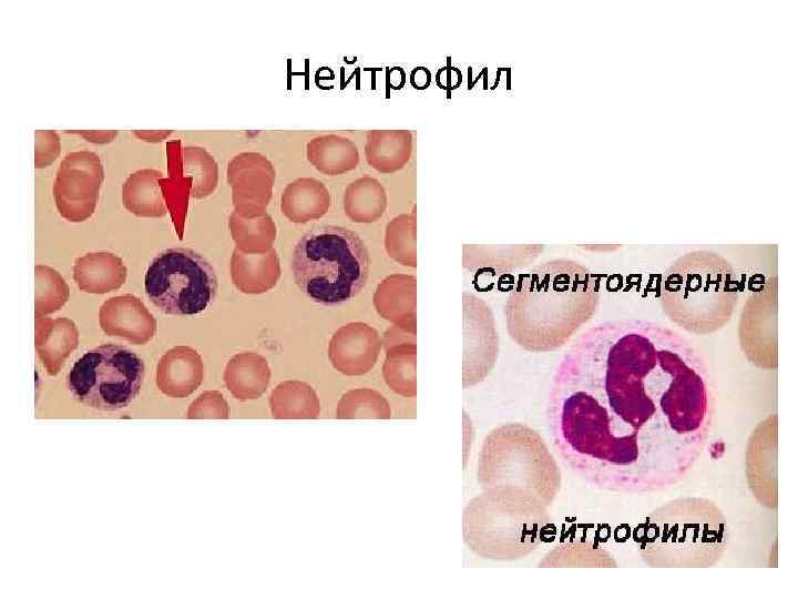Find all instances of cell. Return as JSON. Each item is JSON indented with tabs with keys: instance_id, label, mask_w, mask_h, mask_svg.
Wrapping results in <instances>:
<instances>
[{
	"instance_id": "6da1fadb",
	"label": "cell",
	"mask_w": 798,
	"mask_h": 599,
	"mask_svg": "<svg viewBox=\"0 0 798 599\" xmlns=\"http://www.w3.org/2000/svg\"><path fill=\"white\" fill-rule=\"evenodd\" d=\"M715 414L706 361L659 323L616 319L583 332L562 356L548 399L552 444L596 489L652 494L681 483Z\"/></svg>"
},
{
	"instance_id": "7a4b0ae2",
	"label": "cell",
	"mask_w": 798,
	"mask_h": 599,
	"mask_svg": "<svg viewBox=\"0 0 798 599\" xmlns=\"http://www.w3.org/2000/svg\"><path fill=\"white\" fill-rule=\"evenodd\" d=\"M600 287L583 264L545 261L521 275L510 291L504 315L511 338L529 352H552L595 314Z\"/></svg>"
},
{
	"instance_id": "3957f363",
	"label": "cell",
	"mask_w": 798,
	"mask_h": 599,
	"mask_svg": "<svg viewBox=\"0 0 798 599\" xmlns=\"http://www.w3.org/2000/svg\"><path fill=\"white\" fill-rule=\"evenodd\" d=\"M727 519L715 501L681 497L654 508L635 529L640 559L651 568H708L725 555Z\"/></svg>"
},
{
	"instance_id": "277c9868",
	"label": "cell",
	"mask_w": 798,
	"mask_h": 599,
	"mask_svg": "<svg viewBox=\"0 0 798 599\" xmlns=\"http://www.w3.org/2000/svg\"><path fill=\"white\" fill-rule=\"evenodd\" d=\"M740 294L737 272L724 256L707 250L688 252L664 272L659 303L676 326L710 335L732 319Z\"/></svg>"
},
{
	"instance_id": "5b68a950",
	"label": "cell",
	"mask_w": 798,
	"mask_h": 599,
	"mask_svg": "<svg viewBox=\"0 0 798 599\" xmlns=\"http://www.w3.org/2000/svg\"><path fill=\"white\" fill-rule=\"evenodd\" d=\"M370 258L351 230L325 225L297 242L291 271L299 290L315 303L335 306L354 298L366 285Z\"/></svg>"
},
{
	"instance_id": "8992f818",
	"label": "cell",
	"mask_w": 798,
	"mask_h": 599,
	"mask_svg": "<svg viewBox=\"0 0 798 599\" xmlns=\"http://www.w3.org/2000/svg\"><path fill=\"white\" fill-rule=\"evenodd\" d=\"M144 363L132 351L103 344L84 353L68 374L73 397L91 408L114 412L129 406L139 395Z\"/></svg>"
},
{
	"instance_id": "52a82bcc",
	"label": "cell",
	"mask_w": 798,
	"mask_h": 599,
	"mask_svg": "<svg viewBox=\"0 0 798 599\" xmlns=\"http://www.w3.org/2000/svg\"><path fill=\"white\" fill-rule=\"evenodd\" d=\"M145 293L163 313L186 316L203 312L215 298L217 278L201 254L173 247L160 253L144 278Z\"/></svg>"
},
{
	"instance_id": "ba28073f",
	"label": "cell",
	"mask_w": 798,
	"mask_h": 599,
	"mask_svg": "<svg viewBox=\"0 0 798 599\" xmlns=\"http://www.w3.org/2000/svg\"><path fill=\"white\" fill-rule=\"evenodd\" d=\"M102 181L103 169L94 153L75 152L66 155L53 185L60 215L70 222L89 219L95 210Z\"/></svg>"
},
{
	"instance_id": "9c48e42d",
	"label": "cell",
	"mask_w": 798,
	"mask_h": 599,
	"mask_svg": "<svg viewBox=\"0 0 798 599\" xmlns=\"http://www.w3.org/2000/svg\"><path fill=\"white\" fill-rule=\"evenodd\" d=\"M275 177L274 166L259 153H242L229 161L227 180L235 212L248 219L266 213Z\"/></svg>"
},
{
	"instance_id": "30bf717a",
	"label": "cell",
	"mask_w": 798,
	"mask_h": 599,
	"mask_svg": "<svg viewBox=\"0 0 798 599\" xmlns=\"http://www.w3.org/2000/svg\"><path fill=\"white\" fill-rule=\"evenodd\" d=\"M380 348L381 339L374 327L362 322H352L334 333L328 345V357L339 373L359 376L375 366Z\"/></svg>"
},
{
	"instance_id": "8fae6325",
	"label": "cell",
	"mask_w": 798,
	"mask_h": 599,
	"mask_svg": "<svg viewBox=\"0 0 798 599\" xmlns=\"http://www.w3.org/2000/svg\"><path fill=\"white\" fill-rule=\"evenodd\" d=\"M99 324L104 334L134 345L150 342L157 327L144 303L131 294L106 300L99 309Z\"/></svg>"
},
{
	"instance_id": "7c38bea8",
	"label": "cell",
	"mask_w": 798,
	"mask_h": 599,
	"mask_svg": "<svg viewBox=\"0 0 798 599\" xmlns=\"http://www.w3.org/2000/svg\"><path fill=\"white\" fill-rule=\"evenodd\" d=\"M204 364L192 347L180 345L168 349L156 366V385L166 396L184 398L194 393L203 382Z\"/></svg>"
},
{
	"instance_id": "4fadbf2b",
	"label": "cell",
	"mask_w": 798,
	"mask_h": 599,
	"mask_svg": "<svg viewBox=\"0 0 798 599\" xmlns=\"http://www.w3.org/2000/svg\"><path fill=\"white\" fill-rule=\"evenodd\" d=\"M34 343L44 369L50 376H55L78 347L79 331L75 323L66 317L35 318Z\"/></svg>"
},
{
	"instance_id": "5bb4252c",
	"label": "cell",
	"mask_w": 798,
	"mask_h": 599,
	"mask_svg": "<svg viewBox=\"0 0 798 599\" xmlns=\"http://www.w3.org/2000/svg\"><path fill=\"white\" fill-rule=\"evenodd\" d=\"M231 276L238 291L262 294L272 290L280 277L276 250L262 254H247L235 248L231 260Z\"/></svg>"
},
{
	"instance_id": "9a60e30c",
	"label": "cell",
	"mask_w": 798,
	"mask_h": 599,
	"mask_svg": "<svg viewBox=\"0 0 798 599\" xmlns=\"http://www.w3.org/2000/svg\"><path fill=\"white\" fill-rule=\"evenodd\" d=\"M126 275L123 261L110 252L88 253L78 257L73 266L76 286L91 294L119 290L125 283Z\"/></svg>"
},
{
	"instance_id": "2e32d148",
	"label": "cell",
	"mask_w": 798,
	"mask_h": 599,
	"mask_svg": "<svg viewBox=\"0 0 798 599\" xmlns=\"http://www.w3.org/2000/svg\"><path fill=\"white\" fill-rule=\"evenodd\" d=\"M330 193L314 177H299L284 189L282 213L293 223H307L324 216L330 206Z\"/></svg>"
},
{
	"instance_id": "e0dca14e",
	"label": "cell",
	"mask_w": 798,
	"mask_h": 599,
	"mask_svg": "<svg viewBox=\"0 0 798 599\" xmlns=\"http://www.w3.org/2000/svg\"><path fill=\"white\" fill-rule=\"evenodd\" d=\"M269 379L267 359L254 352L234 355L224 370L226 388L238 400L259 398L266 392Z\"/></svg>"
},
{
	"instance_id": "ac0fdd59",
	"label": "cell",
	"mask_w": 798,
	"mask_h": 599,
	"mask_svg": "<svg viewBox=\"0 0 798 599\" xmlns=\"http://www.w3.org/2000/svg\"><path fill=\"white\" fill-rule=\"evenodd\" d=\"M378 314L395 324L416 325V277L392 274L386 277L374 294Z\"/></svg>"
},
{
	"instance_id": "d6986e66",
	"label": "cell",
	"mask_w": 798,
	"mask_h": 599,
	"mask_svg": "<svg viewBox=\"0 0 798 599\" xmlns=\"http://www.w3.org/2000/svg\"><path fill=\"white\" fill-rule=\"evenodd\" d=\"M307 160L320 173L339 175L356 169L357 145L348 138L325 134L311 139L306 146Z\"/></svg>"
},
{
	"instance_id": "ffe728a7",
	"label": "cell",
	"mask_w": 798,
	"mask_h": 599,
	"mask_svg": "<svg viewBox=\"0 0 798 599\" xmlns=\"http://www.w3.org/2000/svg\"><path fill=\"white\" fill-rule=\"evenodd\" d=\"M269 406L276 419H315L320 415V402L315 389L308 383L296 379L279 383L270 394Z\"/></svg>"
},
{
	"instance_id": "44dd1931",
	"label": "cell",
	"mask_w": 798,
	"mask_h": 599,
	"mask_svg": "<svg viewBox=\"0 0 798 599\" xmlns=\"http://www.w3.org/2000/svg\"><path fill=\"white\" fill-rule=\"evenodd\" d=\"M162 173L155 170H141L131 174L122 187L123 205L133 214L143 217L165 215V206L160 187Z\"/></svg>"
},
{
	"instance_id": "7402d4cb",
	"label": "cell",
	"mask_w": 798,
	"mask_h": 599,
	"mask_svg": "<svg viewBox=\"0 0 798 599\" xmlns=\"http://www.w3.org/2000/svg\"><path fill=\"white\" fill-rule=\"evenodd\" d=\"M386 194L380 183L369 176L351 182L344 194L346 215L356 223L377 221L386 209Z\"/></svg>"
},
{
	"instance_id": "603a6c76",
	"label": "cell",
	"mask_w": 798,
	"mask_h": 599,
	"mask_svg": "<svg viewBox=\"0 0 798 599\" xmlns=\"http://www.w3.org/2000/svg\"><path fill=\"white\" fill-rule=\"evenodd\" d=\"M411 139L407 132H370L367 135L366 158L380 172H393L409 160Z\"/></svg>"
},
{
	"instance_id": "cb8c5ba5",
	"label": "cell",
	"mask_w": 798,
	"mask_h": 599,
	"mask_svg": "<svg viewBox=\"0 0 798 599\" xmlns=\"http://www.w3.org/2000/svg\"><path fill=\"white\" fill-rule=\"evenodd\" d=\"M228 227L236 248L247 254L269 251L277 234L276 225L267 213L248 219L234 211L229 216Z\"/></svg>"
},
{
	"instance_id": "d4e9b609",
	"label": "cell",
	"mask_w": 798,
	"mask_h": 599,
	"mask_svg": "<svg viewBox=\"0 0 798 599\" xmlns=\"http://www.w3.org/2000/svg\"><path fill=\"white\" fill-rule=\"evenodd\" d=\"M416 344H407L386 351L382 374L387 385L398 395L415 397L416 386Z\"/></svg>"
},
{
	"instance_id": "484cf974",
	"label": "cell",
	"mask_w": 798,
	"mask_h": 599,
	"mask_svg": "<svg viewBox=\"0 0 798 599\" xmlns=\"http://www.w3.org/2000/svg\"><path fill=\"white\" fill-rule=\"evenodd\" d=\"M35 272V318L45 317L59 311L69 300L70 288L54 268L38 264Z\"/></svg>"
},
{
	"instance_id": "4316f807",
	"label": "cell",
	"mask_w": 798,
	"mask_h": 599,
	"mask_svg": "<svg viewBox=\"0 0 798 599\" xmlns=\"http://www.w3.org/2000/svg\"><path fill=\"white\" fill-rule=\"evenodd\" d=\"M391 409L387 399L371 388H355L346 392L336 408V418H390Z\"/></svg>"
},
{
	"instance_id": "83f0119b",
	"label": "cell",
	"mask_w": 798,
	"mask_h": 599,
	"mask_svg": "<svg viewBox=\"0 0 798 599\" xmlns=\"http://www.w3.org/2000/svg\"><path fill=\"white\" fill-rule=\"evenodd\" d=\"M184 175L191 183V195L204 199L212 194L217 185V165L214 159L202 148H185Z\"/></svg>"
},
{
	"instance_id": "f1b7e54d",
	"label": "cell",
	"mask_w": 798,
	"mask_h": 599,
	"mask_svg": "<svg viewBox=\"0 0 798 599\" xmlns=\"http://www.w3.org/2000/svg\"><path fill=\"white\" fill-rule=\"evenodd\" d=\"M415 217L400 215L393 219L386 231V250L395 261L416 267Z\"/></svg>"
},
{
	"instance_id": "f546056e",
	"label": "cell",
	"mask_w": 798,
	"mask_h": 599,
	"mask_svg": "<svg viewBox=\"0 0 798 599\" xmlns=\"http://www.w3.org/2000/svg\"><path fill=\"white\" fill-rule=\"evenodd\" d=\"M186 415L190 419H226L229 416V408L222 393L205 390L191 403Z\"/></svg>"
},
{
	"instance_id": "4dcf8cb0",
	"label": "cell",
	"mask_w": 798,
	"mask_h": 599,
	"mask_svg": "<svg viewBox=\"0 0 798 599\" xmlns=\"http://www.w3.org/2000/svg\"><path fill=\"white\" fill-rule=\"evenodd\" d=\"M407 344H416V325L395 324L385 332L381 339L385 351Z\"/></svg>"
}]
</instances>
